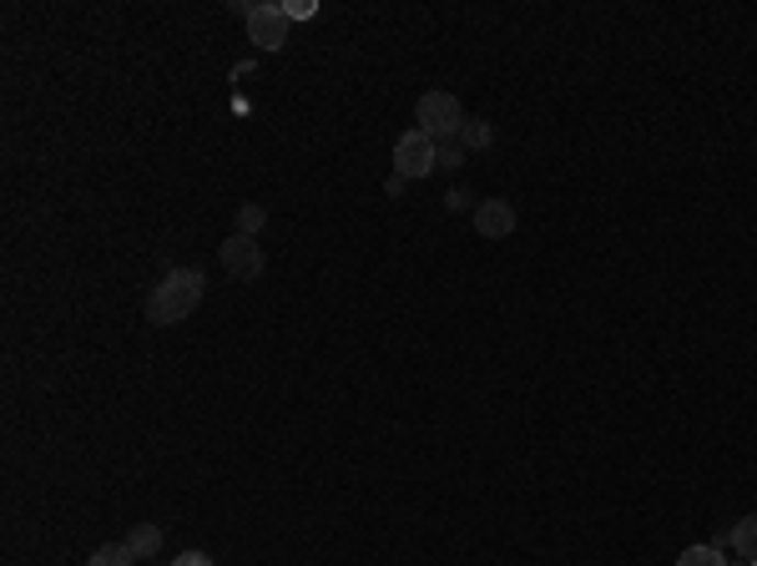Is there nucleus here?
Returning a JSON list of instances; mask_svg holds the SVG:
<instances>
[{"label":"nucleus","mask_w":757,"mask_h":566,"mask_svg":"<svg viewBox=\"0 0 757 566\" xmlns=\"http://www.w3.org/2000/svg\"><path fill=\"white\" fill-rule=\"evenodd\" d=\"M202 293H208V278H202V268H172V274L162 278L157 289H152L147 319H152L157 329L182 324V319L202 303Z\"/></svg>","instance_id":"f257e3e1"},{"label":"nucleus","mask_w":757,"mask_h":566,"mask_svg":"<svg viewBox=\"0 0 757 566\" xmlns=\"http://www.w3.org/2000/svg\"><path fill=\"white\" fill-rule=\"evenodd\" d=\"M414 126L435 142H459V126H465V107H459L455 91H424L420 107H414Z\"/></svg>","instance_id":"f03ea898"},{"label":"nucleus","mask_w":757,"mask_h":566,"mask_svg":"<svg viewBox=\"0 0 757 566\" xmlns=\"http://www.w3.org/2000/svg\"><path fill=\"white\" fill-rule=\"evenodd\" d=\"M435 152H439V142L424 137L420 126L399 132V142H394V173L404 177V182H414V177H430V173H435Z\"/></svg>","instance_id":"7ed1b4c3"},{"label":"nucleus","mask_w":757,"mask_h":566,"mask_svg":"<svg viewBox=\"0 0 757 566\" xmlns=\"http://www.w3.org/2000/svg\"><path fill=\"white\" fill-rule=\"evenodd\" d=\"M243 21H248V41L258 51H283L288 46V25H293V21H288V11L278 5V0H263V5H253Z\"/></svg>","instance_id":"20e7f679"},{"label":"nucleus","mask_w":757,"mask_h":566,"mask_svg":"<svg viewBox=\"0 0 757 566\" xmlns=\"http://www.w3.org/2000/svg\"><path fill=\"white\" fill-rule=\"evenodd\" d=\"M218 258H223V268L233 274V284H258L263 268H268V258H263V243L258 238H243V233H233V238L218 248Z\"/></svg>","instance_id":"39448f33"},{"label":"nucleus","mask_w":757,"mask_h":566,"mask_svg":"<svg viewBox=\"0 0 757 566\" xmlns=\"http://www.w3.org/2000/svg\"><path fill=\"white\" fill-rule=\"evenodd\" d=\"M515 223H521V213H515V202H510V198L475 202V233H480V238L500 243V238H510V233H515Z\"/></svg>","instance_id":"423d86ee"},{"label":"nucleus","mask_w":757,"mask_h":566,"mask_svg":"<svg viewBox=\"0 0 757 566\" xmlns=\"http://www.w3.org/2000/svg\"><path fill=\"white\" fill-rule=\"evenodd\" d=\"M717 546H733V552L743 556V562H757V511H753V517L737 521V526L727 531V536H722Z\"/></svg>","instance_id":"0eeeda50"},{"label":"nucleus","mask_w":757,"mask_h":566,"mask_svg":"<svg viewBox=\"0 0 757 566\" xmlns=\"http://www.w3.org/2000/svg\"><path fill=\"white\" fill-rule=\"evenodd\" d=\"M490 142H496V126L480 122V116H465V126H459V147H465V152H485Z\"/></svg>","instance_id":"6e6552de"},{"label":"nucleus","mask_w":757,"mask_h":566,"mask_svg":"<svg viewBox=\"0 0 757 566\" xmlns=\"http://www.w3.org/2000/svg\"><path fill=\"white\" fill-rule=\"evenodd\" d=\"M126 546L137 552V562H147V556L162 552V526H152V521H142V526H132V536H126Z\"/></svg>","instance_id":"1a4fd4ad"},{"label":"nucleus","mask_w":757,"mask_h":566,"mask_svg":"<svg viewBox=\"0 0 757 566\" xmlns=\"http://www.w3.org/2000/svg\"><path fill=\"white\" fill-rule=\"evenodd\" d=\"M87 566H137V552L126 542H112V546H97V552L87 556Z\"/></svg>","instance_id":"9d476101"},{"label":"nucleus","mask_w":757,"mask_h":566,"mask_svg":"<svg viewBox=\"0 0 757 566\" xmlns=\"http://www.w3.org/2000/svg\"><path fill=\"white\" fill-rule=\"evenodd\" d=\"M263 223H268V208H258V202H243V208H237V233H243V238H258Z\"/></svg>","instance_id":"9b49d317"},{"label":"nucleus","mask_w":757,"mask_h":566,"mask_svg":"<svg viewBox=\"0 0 757 566\" xmlns=\"http://www.w3.org/2000/svg\"><path fill=\"white\" fill-rule=\"evenodd\" d=\"M677 566H727V562H722V546H687V552L682 556H677Z\"/></svg>","instance_id":"f8f14e48"},{"label":"nucleus","mask_w":757,"mask_h":566,"mask_svg":"<svg viewBox=\"0 0 757 566\" xmlns=\"http://www.w3.org/2000/svg\"><path fill=\"white\" fill-rule=\"evenodd\" d=\"M435 167H439V173H455V167H465V147H459V142H439Z\"/></svg>","instance_id":"ddd939ff"},{"label":"nucleus","mask_w":757,"mask_h":566,"mask_svg":"<svg viewBox=\"0 0 757 566\" xmlns=\"http://www.w3.org/2000/svg\"><path fill=\"white\" fill-rule=\"evenodd\" d=\"M283 11H288V21H313V11H319V5H313V0H288Z\"/></svg>","instance_id":"4468645a"},{"label":"nucleus","mask_w":757,"mask_h":566,"mask_svg":"<svg viewBox=\"0 0 757 566\" xmlns=\"http://www.w3.org/2000/svg\"><path fill=\"white\" fill-rule=\"evenodd\" d=\"M172 566H212V556L208 552H182Z\"/></svg>","instance_id":"2eb2a0df"},{"label":"nucleus","mask_w":757,"mask_h":566,"mask_svg":"<svg viewBox=\"0 0 757 566\" xmlns=\"http://www.w3.org/2000/svg\"><path fill=\"white\" fill-rule=\"evenodd\" d=\"M747 566H757V562H747Z\"/></svg>","instance_id":"dca6fc26"}]
</instances>
